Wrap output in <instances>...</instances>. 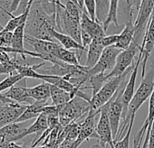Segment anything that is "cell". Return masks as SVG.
<instances>
[{
	"mask_svg": "<svg viewBox=\"0 0 154 148\" xmlns=\"http://www.w3.org/2000/svg\"><path fill=\"white\" fill-rule=\"evenodd\" d=\"M49 33H50V35L53 37V39L57 40L61 43V46L63 48L66 49V50L73 49V50H78L81 52H83L85 51H87V49L84 48L80 43L75 42L72 38H71L70 36H68V35H66L64 34L59 33V32H57L56 30H54V29H52Z\"/></svg>",
	"mask_w": 154,
	"mask_h": 148,
	"instance_id": "obj_17",
	"label": "cell"
},
{
	"mask_svg": "<svg viewBox=\"0 0 154 148\" xmlns=\"http://www.w3.org/2000/svg\"><path fill=\"white\" fill-rule=\"evenodd\" d=\"M80 28L81 30L89 34L92 36L93 40L96 38H103L106 35L105 32L103 31L102 23L92 21L87 16L85 10L82 13L80 20Z\"/></svg>",
	"mask_w": 154,
	"mask_h": 148,
	"instance_id": "obj_12",
	"label": "cell"
},
{
	"mask_svg": "<svg viewBox=\"0 0 154 148\" xmlns=\"http://www.w3.org/2000/svg\"><path fill=\"white\" fill-rule=\"evenodd\" d=\"M89 110L90 104L88 101L80 97L74 96L61 108L58 116L59 124L64 127L73 122H76L77 119L81 118L85 114L88 113Z\"/></svg>",
	"mask_w": 154,
	"mask_h": 148,
	"instance_id": "obj_4",
	"label": "cell"
},
{
	"mask_svg": "<svg viewBox=\"0 0 154 148\" xmlns=\"http://www.w3.org/2000/svg\"><path fill=\"white\" fill-rule=\"evenodd\" d=\"M33 5L35 7H31L25 27V34L40 40L54 42L49 32L52 29L56 30L55 15L47 14L44 10L41 1H33Z\"/></svg>",
	"mask_w": 154,
	"mask_h": 148,
	"instance_id": "obj_1",
	"label": "cell"
},
{
	"mask_svg": "<svg viewBox=\"0 0 154 148\" xmlns=\"http://www.w3.org/2000/svg\"><path fill=\"white\" fill-rule=\"evenodd\" d=\"M26 105H20L16 102L4 104L0 102V124L2 127L16 122L26 109Z\"/></svg>",
	"mask_w": 154,
	"mask_h": 148,
	"instance_id": "obj_11",
	"label": "cell"
},
{
	"mask_svg": "<svg viewBox=\"0 0 154 148\" xmlns=\"http://www.w3.org/2000/svg\"><path fill=\"white\" fill-rule=\"evenodd\" d=\"M119 34H112V35H105L102 38V44L104 48L114 46L118 42Z\"/></svg>",
	"mask_w": 154,
	"mask_h": 148,
	"instance_id": "obj_29",
	"label": "cell"
},
{
	"mask_svg": "<svg viewBox=\"0 0 154 148\" xmlns=\"http://www.w3.org/2000/svg\"><path fill=\"white\" fill-rule=\"evenodd\" d=\"M148 148H154V120H153V122L151 124L150 130H149Z\"/></svg>",
	"mask_w": 154,
	"mask_h": 148,
	"instance_id": "obj_31",
	"label": "cell"
},
{
	"mask_svg": "<svg viewBox=\"0 0 154 148\" xmlns=\"http://www.w3.org/2000/svg\"><path fill=\"white\" fill-rule=\"evenodd\" d=\"M104 47L102 44V38H96L92 41L87 49V60L85 66L90 70L99 61Z\"/></svg>",
	"mask_w": 154,
	"mask_h": 148,
	"instance_id": "obj_15",
	"label": "cell"
},
{
	"mask_svg": "<svg viewBox=\"0 0 154 148\" xmlns=\"http://www.w3.org/2000/svg\"><path fill=\"white\" fill-rule=\"evenodd\" d=\"M153 11H154V9H153Z\"/></svg>",
	"mask_w": 154,
	"mask_h": 148,
	"instance_id": "obj_34",
	"label": "cell"
},
{
	"mask_svg": "<svg viewBox=\"0 0 154 148\" xmlns=\"http://www.w3.org/2000/svg\"><path fill=\"white\" fill-rule=\"evenodd\" d=\"M13 39V33L0 32V47H10Z\"/></svg>",
	"mask_w": 154,
	"mask_h": 148,
	"instance_id": "obj_28",
	"label": "cell"
},
{
	"mask_svg": "<svg viewBox=\"0 0 154 148\" xmlns=\"http://www.w3.org/2000/svg\"><path fill=\"white\" fill-rule=\"evenodd\" d=\"M154 9L153 0H143L140 1L138 8V15L134 21V37L133 42L141 44L144 34Z\"/></svg>",
	"mask_w": 154,
	"mask_h": 148,
	"instance_id": "obj_6",
	"label": "cell"
},
{
	"mask_svg": "<svg viewBox=\"0 0 154 148\" xmlns=\"http://www.w3.org/2000/svg\"><path fill=\"white\" fill-rule=\"evenodd\" d=\"M135 117H131L129 123L128 129L122 139L118 141H113V148H130V137L131 135V129L133 127Z\"/></svg>",
	"mask_w": 154,
	"mask_h": 148,
	"instance_id": "obj_26",
	"label": "cell"
},
{
	"mask_svg": "<svg viewBox=\"0 0 154 148\" xmlns=\"http://www.w3.org/2000/svg\"><path fill=\"white\" fill-rule=\"evenodd\" d=\"M120 52H121V50L117 49L114 46L104 48L97 63L92 69L87 70L85 74L86 81H88L91 77L97 75V74L105 73L106 70L111 71L112 68L114 67L116 58Z\"/></svg>",
	"mask_w": 154,
	"mask_h": 148,
	"instance_id": "obj_8",
	"label": "cell"
},
{
	"mask_svg": "<svg viewBox=\"0 0 154 148\" xmlns=\"http://www.w3.org/2000/svg\"><path fill=\"white\" fill-rule=\"evenodd\" d=\"M27 95L35 101H44L50 99V84L43 81L33 88H26Z\"/></svg>",
	"mask_w": 154,
	"mask_h": 148,
	"instance_id": "obj_19",
	"label": "cell"
},
{
	"mask_svg": "<svg viewBox=\"0 0 154 148\" xmlns=\"http://www.w3.org/2000/svg\"><path fill=\"white\" fill-rule=\"evenodd\" d=\"M133 65L134 63L122 74V75L108 80L101 88V90L94 96L91 97V99L89 101L90 110H93V111L98 110L100 108L104 106L114 97L121 84L125 81L128 73H131V71L132 70Z\"/></svg>",
	"mask_w": 154,
	"mask_h": 148,
	"instance_id": "obj_3",
	"label": "cell"
},
{
	"mask_svg": "<svg viewBox=\"0 0 154 148\" xmlns=\"http://www.w3.org/2000/svg\"><path fill=\"white\" fill-rule=\"evenodd\" d=\"M126 81H124L121 84L118 91L116 92L114 97L110 100L109 108L107 110V115H108V118H109V122H110V126H111V129H112V133L113 141L115 140V138L117 136L118 130L120 127V124L122 121V113H123V106H122V94Z\"/></svg>",
	"mask_w": 154,
	"mask_h": 148,
	"instance_id": "obj_7",
	"label": "cell"
},
{
	"mask_svg": "<svg viewBox=\"0 0 154 148\" xmlns=\"http://www.w3.org/2000/svg\"><path fill=\"white\" fill-rule=\"evenodd\" d=\"M26 126L24 123H11L0 128V137L7 142H17L18 137L25 132Z\"/></svg>",
	"mask_w": 154,
	"mask_h": 148,
	"instance_id": "obj_14",
	"label": "cell"
},
{
	"mask_svg": "<svg viewBox=\"0 0 154 148\" xmlns=\"http://www.w3.org/2000/svg\"><path fill=\"white\" fill-rule=\"evenodd\" d=\"M153 90H154V62L151 64V68L145 73V75L142 78V81H141L139 88L137 89L136 92L134 93V95L128 106L126 116L121 121L118 134H117V136L114 141H118L122 138V136L125 135V133L128 129L131 118L136 117L137 111L143 105V103L148 99H149Z\"/></svg>",
	"mask_w": 154,
	"mask_h": 148,
	"instance_id": "obj_2",
	"label": "cell"
},
{
	"mask_svg": "<svg viewBox=\"0 0 154 148\" xmlns=\"http://www.w3.org/2000/svg\"><path fill=\"white\" fill-rule=\"evenodd\" d=\"M140 51V44H138L132 41L131 45L123 51H121V52L118 54L114 67L112 70L106 74V81L115 78L118 76H121L122 74L134 63V59L137 54H139Z\"/></svg>",
	"mask_w": 154,
	"mask_h": 148,
	"instance_id": "obj_5",
	"label": "cell"
},
{
	"mask_svg": "<svg viewBox=\"0 0 154 148\" xmlns=\"http://www.w3.org/2000/svg\"><path fill=\"white\" fill-rule=\"evenodd\" d=\"M48 128L47 126V116L41 113L35 119V121L29 126L26 127V129L25 130V132L18 137V140H21L23 138H25L26 136L31 135V134H43L46 129Z\"/></svg>",
	"mask_w": 154,
	"mask_h": 148,
	"instance_id": "obj_18",
	"label": "cell"
},
{
	"mask_svg": "<svg viewBox=\"0 0 154 148\" xmlns=\"http://www.w3.org/2000/svg\"><path fill=\"white\" fill-rule=\"evenodd\" d=\"M15 71H16V70H15V63L11 64V65L0 64V75H3V74H10V75H11V74H13Z\"/></svg>",
	"mask_w": 154,
	"mask_h": 148,
	"instance_id": "obj_30",
	"label": "cell"
},
{
	"mask_svg": "<svg viewBox=\"0 0 154 148\" xmlns=\"http://www.w3.org/2000/svg\"><path fill=\"white\" fill-rule=\"evenodd\" d=\"M84 5H85V12L89 16V18L92 21L99 22L97 20V15H96V1H94V0H85Z\"/></svg>",
	"mask_w": 154,
	"mask_h": 148,
	"instance_id": "obj_27",
	"label": "cell"
},
{
	"mask_svg": "<svg viewBox=\"0 0 154 148\" xmlns=\"http://www.w3.org/2000/svg\"><path fill=\"white\" fill-rule=\"evenodd\" d=\"M54 57L59 60L60 61L69 64V65H74V66H78L81 65L80 64V60L77 56V53L70 51V50H66L64 48H63L61 45L58 47L57 51L54 53Z\"/></svg>",
	"mask_w": 154,
	"mask_h": 148,
	"instance_id": "obj_21",
	"label": "cell"
},
{
	"mask_svg": "<svg viewBox=\"0 0 154 148\" xmlns=\"http://www.w3.org/2000/svg\"><path fill=\"white\" fill-rule=\"evenodd\" d=\"M3 29H4V26L1 25V23H0V32H2V31H3Z\"/></svg>",
	"mask_w": 154,
	"mask_h": 148,
	"instance_id": "obj_33",
	"label": "cell"
},
{
	"mask_svg": "<svg viewBox=\"0 0 154 148\" xmlns=\"http://www.w3.org/2000/svg\"><path fill=\"white\" fill-rule=\"evenodd\" d=\"M119 2L117 0H112V1L109 2V7H108V11L107 14L105 16V19L104 21L102 23L103 31L107 32V29L109 27V25L111 24H113L115 25V27H119V24H118V7H119Z\"/></svg>",
	"mask_w": 154,
	"mask_h": 148,
	"instance_id": "obj_20",
	"label": "cell"
},
{
	"mask_svg": "<svg viewBox=\"0 0 154 148\" xmlns=\"http://www.w3.org/2000/svg\"><path fill=\"white\" fill-rule=\"evenodd\" d=\"M109 103L110 101L99 108L100 113L95 127V132L98 136L99 146L102 147V146L108 145L110 148H113V137H112V133L107 115Z\"/></svg>",
	"mask_w": 154,
	"mask_h": 148,
	"instance_id": "obj_9",
	"label": "cell"
},
{
	"mask_svg": "<svg viewBox=\"0 0 154 148\" xmlns=\"http://www.w3.org/2000/svg\"><path fill=\"white\" fill-rule=\"evenodd\" d=\"M62 3L64 6V9L66 11V13L70 16V17H72L74 21L80 23L81 20V16H82V13L84 12L76 3L75 1H71V0H67V1H62Z\"/></svg>",
	"mask_w": 154,
	"mask_h": 148,
	"instance_id": "obj_23",
	"label": "cell"
},
{
	"mask_svg": "<svg viewBox=\"0 0 154 148\" xmlns=\"http://www.w3.org/2000/svg\"><path fill=\"white\" fill-rule=\"evenodd\" d=\"M106 74L105 73H101V74H97V75H94L93 77H91L89 79L88 81H90L91 85L89 87H87V89H91L93 91V96H94L100 90L101 88L103 86V84L107 81H106Z\"/></svg>",
	"mask_w": 154,
	"mask_h": 148,
	"instance_id": "obj_25",
	"label": "cell"
},
{
	"mask_svg": "<svg viewBox=\"0 0 154 148\" xmlns=\"http://www.w3.org/2000/svg\"><path fill=\"white\" fill-rule=\"evenodd\" d=\"M25 78H23L20 74L16 73V74H11L6 79H4L2 81H0V93L6 91L7 90L11 89L15 85H17L19 81H23Z\"/></svg>",
	"mask_w": 154,
	"mask_h": 148,
	"instance_id": "obj_24",
	"label": "cell"
},
{
	"mask_svg": "<svg viewBox=\"0 0 154 148\" xmlns=\"http://www.w3.org/2000/svg\"><path fill=\"white\" fill-rule=\"evenodd\" d=\"M47 100L44 101H35L33 104L26 106L24 112L16 120V123H25L30 119L36 118L42 112V108L47 105Z\"/></svg>",
	"mask_w": 154,
	"mask_h": 148,
	"instance_id": "obj_16",
	"label": "cell"
},
{
	"mask_svg": "<svg viewBox=\"0 0 154 148\" xmlns=\"http://www.w3.org/2000/svg\"><path fill=\"white\" fill-rule=\"evenodd\" d=\"M50 99H52V105L63 106L68 103L72 99V97L70 93L53 85H50Z\"/></svg>",
	"mask_w": 154,
	"mask_h": 148,
	"instance_id": "obj_22",
	"label": "cell"
},
{
	"mask_svg": "<svg viewBox=\"0 0 154 148\" xmlns=\"http://www.w3.org/2000/svg\"><path fill=\"white\" fill-rule=\"evenodd\" d=\"M7 148H27L26 145H20V144H16L15 142H10L8 145Z\"/></svg>",
	"mask_w": 154,
	"mask_h": 148,
	"instance_id": "obj_32",
	"label": "cell"
},
{
	"mask_svg": "<svg viewBox=\"0 0 154 148\" xmlns=\"http://www.w3.org/2000/svg\"><path fill=\"white\" fill-rule=\"evenodd\" d=\"M3 95L8 99L20 104V105H31L35 102L26 93V86H14L8 91L4 92Z\"/></svg>",
	"mask_w": 154,
	"mask_h": 148,
	"instance_id": "obj_13",
	"label": "cell"
},
{
	"mask_svg": "<svg viewBox=\"0 0 154 148\" xmlns=\"http://www.w3.org/2000/svg\"><path fill=\"white\" fill-rule=\"evenodd\" d=\"M141 61V55L139 53L138 58L136 60V62H134L133 65V69L131 71L130 74V78L129 80L126 81L122 94V106H123V113H122V119H123L126 116L127 113V109H128V106L135 93V85H136V79H137V75H138V70L140 67V63Z\"/></svg>",
	"mask_w": 154,
	"mask_h": 148,
	"instance_id": "obj_10",
	"label": "cell"
}]
</instances>
